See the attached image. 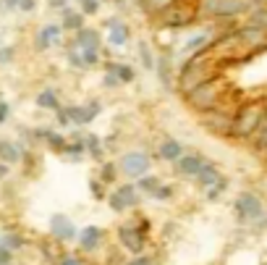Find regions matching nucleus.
Listing matches in <instances>:
<instances>
[{
    "label": "nucleus",
    "mask_w": 267,
    "mask_h": 265,
    "mask_svg": "<svg viewBox=\"0 0 267 265\" xmlns=\"http://www.w3.org/2000/svg\"><path fill=\"white\" fill-rule=\"evenodd\" d=\"M149 165H152V158L141 150H129L118 158V171L126 179H139V176L149 174Z\"/></svg>",
    "instance_id": "nucleus-6"
},
{
    "label": "nucleus",
    "mask_w": 267,
    "mask_h": 265,
    "mask_svg": "<svg viewBox=\"0 0 267 265\" xmlns=\"http://www.w3.org/2000/svg\"><path fill=\"white\" fill-rule=\"evenodd\" d=\"M228 92H231V84L225 79V74H217V76H212V79L197 84L194 89H188L181 97L197 116H204V113H212Z\"/></svg>",
    "instance_id": "nucleus-2"
},
{
    "label": "nucleus",
    "mask_w": 267,
    "mask_h": 265,
    "mask_svg": "<svg viewBox=\"0 0 267 265\" xmlns=\"http://www.w3.org/2000/svg\"><path fill=\"white\" fill-rule=\"evenodd\" d=\"M63 111L68 113L71 126H89V123L102 113V103L100 100H89L84 105H63Z\"/></svg>",
    "instance_id": "nucleus-7"
},
{
    "label": "nucleus",
    "mask_w": 267,
    "mask_h": 265,
    "mask_svg": "<svg viewBox=\"0 0 267 265\" xmlns=\"http://www.w3.org/2000/svg\"><path fill=\"white\" fill-rule=\"evenodd\" d=\"M8 118H11V105H8L6 100H0V126H3V123H8Z\"/></svg>",
    "instance_id": "nucleus-39"
},
{
    "label": "nucleus",
    "mask_w": 267,
    "mask_h": 265,
    "mask_svg": "<svg viewBox=\"0 0 267 265\" xmlns=\"http://www.w3.org/2000/svg\"><path fill=\"white\" fill-rule=\"evenodd\" d=\"M0 3H3V11H19L21 0H0Z\"/></svg>",
    "instance_id": "nucleus-44"
},
{
    "label": "nucleus",
    "mask_w": 267,
    "mask_h": 265,
    "mask_svg": "<svg viewBox=\"0 0 267 265\" xmlns=\"http://www.w3.org/2000/svg\"><path fill=\"white\" fill-rule=\"evenodd\" d=\"M66 142H68V137H66V134H60V131H55V129H53V134H50V137L45 139V145L50 147L53 152H63Z\"/></svg>",
    "instance_id": "nucleus-31"
},
{
    "label": "nucleus",
    "mask_w": 267,
    "mask_h": 265,
    "mask_svg": "<svg viewBox=\"0 0 267 265\" xmlns=\"http://www.w3.org/2000/svg\"><path fill=\"white\" fill-rule=\"evenodd\" d=\"M118 239H121V244L129 249V252L139 255L141 249H144V244H147V234H141L136 223H123V226H118Z\"/></svg>",
    "instance_id": "nucleus-10"
},
{
    "label": "nucleus",
    "mask_w": 267,
    "mask_h": 265,
    "mask_svg": "<svg viewBox=\"0 0 267 265\" xmlns=\"http://www.w3.org/2000/svg\"><path fill=\"white\" fill-rule=\"evenodd\" d=\"M136 53H139V63L144 71H155V50H152V45L147 40H139L136 42Z\"/></svg>",
    "instance_id": "nucleus-25"
},
{
    "label": "nucleus",
    "mask_w": 267,
    "mask_h": 265,
    "mask_svg": "<svg viewBox=\"0 0 267 265\" xmlns=\"http://www.w3.org/2000/svg\"><path fill=\"white\" fill-rule=\"evenodd\" d=\"M204 165H207V158H204L202 152H183L176 160V171L183 179H197V174Z\"/></svg>",
    "instance_id": "nucleus-13"
},
{
    "label": "nucleus",
    "mask_w": 267,
    "mask_h": 265,
    "mask_svg": "<svg viewBox=\"0 0 267 265\" xmlns=\"http://www.w3.org/2000/svg\"><path fill=\"white\" fill-rule=\"evenodd\" d=\"M118 174H121V171H118V163H113V160H102V165H100V181L102 184H113L116 179H118Z\"/></svg>",
    "instance_id": "nucleus-27"
},
{
    "label": "nucleus",
    "mask_w": 267,
    "mask_h": 265,
    "mask_svg": "<svg viewBox=\"0 0 267 265\" xmlns=\"http://www.w3.org/2000/svg\"><path fill=\"white\" fill-rule=\"evenodd\" d=\"M66 60H68V66L76 69V71H84V69H87V66H84V58H82V53H79V48H76L73 42L66 48Z\"/></svg>",
    "instance_id": "nucleus-29"
},
{
    "label": "nucleus",
    "mask_w": 267,
    "mask_h": 265,
    "mask_svg": "<svg viewBox=\"0 0 267 265\" xmlns=\"http://www.w3.org/2000/svg\"><path fill=\"white\" fill-rule=\"evenodd\" d=\"M84 137V147H87V155L89 158H94V160H105V142L97 137V134H92V131H87V134H82Z\"/></svg>",
    "instance_id": "nucleus-23"
},
{
    "label": "nucleus",
    "mask_w": 267,
    "mask_h": 265,
    "mask_svg": "<svg viewBox=\"0 0 267 265\" xmlns=\"http://www.w3.org/2000/svg\"><path fill=\"white\" fill-rule=\"evenodd\" d=\"M129 265H152V260H149V257H144V255H139V257H134Z\"/></svg>",
    "instance_id": "nucleus-46"
},
{
    "label": "nucleus",
    "mask_w": 267,
    "mask_h": 265,
    "mask_svg": "<svg viewBox=\"0 0 267 265\" xmlns=\"http://www.w3.org/2000/svg\"><path fill=\"white\" fill-rule=\"evenodd\" d=\"M8 171H11V165L0 160V179H6V176H8Z\"/></svg>",
    "instance_id": "nucleus-47"
},
{
    "label": "nucleus",
    "mask_w": 267,
    "mask_h": 265,
    "mask_svg": "<svg viewBox=\"0 0 267 265\" xmlns=\"http://www.w3.org/2000/svg\"><path fill=\"white\" fill-rule=\"evenodd\" d=\"M60 155H71L73 160H79L82 155H87V147H84V137L82 134H76V139H68L66 147H63Z\"/></svg>",
    "instance_id": "nucleus-26"
},
{
    "label": "nucleus",
    "mask_w": 267,
    "mask_h": 265,
    "mask_svg": "<svg viewBox=\"0 0 267 265\" xmlns=\"http://www.w3.org/2000/svg\"><path fill=\"white\" fill-rule=\"evenodd\" d=\"M79 50H92V53H100L102 50V35L97 32L94 26H82L73 32V40H71Z\"/></svg>",
    "instance_id": "nucleus-12"
},
{
    "label": "nucleus",
    "mask_w": 267,
    "mask_h": 265,
    "mask_svg": "<svg viewBox=\"0 0 267 265\" xmlns=\"http://www.w3.org/2000/svg\"><path fill=\"white\" fill-rule=\"evenodd\" d=\"M47 6H50L53 11H63V8H68V0H47Z\"/></svg>",
    "instance_id": "nucleus-42"
},
{
    "label": "nucleus",
    "mask_w": 267,
    "mask_h": 265,
    "mask_svg": "<svg viewBox=\"0 0 267 265\" xmlns=\"http://www.w3.org/2000/svg\"><path fill=\"white\" fill-rule=\"evenodd\" d=\"M183 152L186 150H183V145L178 142L176 137H165L163 142H160V150H157V158L165 160V163H176Z\"/></svg>",
    "instance_id": "nucleus-16"
},
{
    "label": "nucleus",
    "mask_w": 267,
    "mask_h": 265,
    "mask_svg": "<svg viewBox=\"0 0 267 265\" xmlns=\"http://www.w3.org/2000/svg\"><path fill=\"white\" fill-rule=\"evenodd\" d=\"M113 3H116V6H123V3H126V0H113Z\"/></svg>",
    "instance_id": "nucleus-48"
},
{
    "label": "nucleus",
    "mask_w": 267,
    "mask_h": 265,
    "mask_svg": "<svg viewBox=\"0 0 267 265\" xmlns=\"http://www.w3.org/2000/svg\"><path fill=\"white\" fill-rule=\"evenodd\" d=\"M217 32H212V29H204V32H197V35H192V37H188L183 45H181V48H178V53L186 58V55H192V53H197L199 48H204V45H207L212 37H215Z\"/></svg>",
    "instance_id": "nucleus-18"
},
{
    "label": "nucleus",
    "mask_w": 267,
    "mask_h": 265,
    "mask_svg": "<svg viewBox=\"0 0 267 265\" xmlns=\"http://www.w3.org/2000/svg\"><path fill=\"white\" fill-rule=\"evenodd\" d=\"M102 71L116 74L118 79H121V84H134V82H136V76H139V71H136L131 63H123V60H113V58H105Z\"/></svg>",
    "instance_id": "nucleus-14"
},
{
    "label": "nucleus",
    "mask_w": 267,
    "mask_h": 265,
    "mask_svg": "<svg viewBox=\"0 0 267 265\" xmlns=\"http://www.w3.org/2000/svg\"><path fill=\"white\" fill-rule=\"evenodd\" d=\"M50 231H53V237L58 242H71L76 237V226L71 223V218L68 215H53L50 218Z\"/></svg>",
    "instance_id": "nucleus-15"
},
{
    "label": "nucleus",
    "mask_w": 267,
    "mask_h": 265,
    "mask_svg": "<svg viewBox=\"0 0 267 265\" xmlns=\"http://www.w3.org/2000/svg\"><path fill=\"white\" fill-rule=\"evenodd\" d=\"M107 205L113 208L116 213L131 210V208L139 205V189L134 184H121V186H116L113 194H107Z\"/></svg>",
    "instance_id": "nucleus-8"
},
{
    "label": "nucleus",
    "mask_w": 267,
    "mask_h": 265,
    "mask_svg": "<svg viewBox=\"0 0 267 265\" xmlns=\"http://www.w3.org/2000/svg\"><path fill=\"white\" fill-rule=\"evenodd\" d=\"M84 13L79 11V8H63L60 11V26H63V32H76V29H82L84 26Z\"/></svg>",
    "instance_id": "nucleus-20"
},
{
    "label": "nucleus",
    "mask_w": 267,
    "mask_h": 265,
    "mask_svg": "<svg viewBox=\"0 0 267 265\" xmlns=\"http://www.w3.org/2000/svg\"><path fill=\"white\" fill-rule=\"evenodd\" d=\"M55 121H58V126H71V121H68V113L63 111V105L55 111Z\"/></svg>",
    "instance_id": "nucleus-40"
},
{
    "label": "nucleus",
    "mask_w": 267,
    "mask_h": 265,
    "mask_svg": "<svg viewBox=\"0 0 267 265\" xmlns=\"http://www.w3.org/2000/svg\"><path fill=\"white\" fill-rule=\"evenodd\" d=\"M152 265H155V262H152Z\"/></svg>",
    "instance_id": "nucleus-50"
},
{
    "label": "nucleus",
    "mask_w": 267,
    "mask_h": 265,
    "mask_svg": "<svg viewBox=\"0 0 267 265\" xmlns=\"http://www.w3.org/2000/svg\"><path fill=\"white\" fill-rule=\"evenodd\" d=\"M11 262V249L0 244V265H8Z\"/></svg>",
    "instance_id": "nucleus-43"
},
{
    "label": "nucleus",
    "mask_w": 267,
    "mask_h": 265,
    "mask_svg": "<svg viewBox=\"0 0 267 265\" xmlns=\"http://www.w3.org/2000/svg\"><path fill=\"white\" fill-rule=\"evenodd\" d=\"M0 244L8 247L11 252H13V249H21L24 247V237H21V234H6V237H0Z\"/></svg>",
    "instance_id": "nucleus-32"
},
{
    "label": "nucleus",
    "mask_w": 267,
    "mask_h": 265,
    "mask_svg": "<svg viewBox=\"0 0 267 265\" xmlns=\"http://www.w3.org/2000/svg\"><path fill=\"white\" fill-rule=\"evenodd\" d=\"M264 265H267V262H264Z\"/></svg>",
    "instance_id": "nucleus-51"
},
{
    "label": "nucleus",
    "mask_w": 267,
    "mask_h": 265,
    "mask_svg": "<svg viewBox=\"0 0 267 265\" xmlns=\"http://www.w3.org/2000/svg\"><path fill=\"white\" fill-rule=\"evenodd\" d=\"M246 24H254V26H264L267 29V6H259L254 11L246 13Z\"/></svg>",
    "instance_id": "nucleus-30"
},
{
    "label": "nucleus",
    "mask_w": 267,
    "mask_h": 265,
    "mask_svg": "<svg viewBox=\"0 0 267 265\" xmlns=\"http://www.w3.org/2000/svg\"><path fill=\"white\" fill-rule=\"evenodd\" d=\"M19 11H21V13H34V11H37V0H21V3H19Z\"/></svg>",
    "instance_id": "nucleus-41"
},
{
    "label": "nucleus",
    "mask_w": 267,
    "mask_h": 265,
    "mask_svg": "<svg viewBox=\"0 0 267 265\" xmlns=\"http://www.w3.org/2000/svg\"><path fill=\"white\" fill-rule=\"evenodd\" d=\"M102 228L100 226H84L82 228V234H79V244H82V249L84 252H94L100 244H102Z\"/></svg>",
    "instance_id": "nucleus-17"
},
{
    "label": "nucleus",
    "mask_w": 267,
    "mask_h": 265,
    "mask_svg": "<svg viewBox=\"0 0 267 265\" xmlns=\"http://www.w3.org/2000/svg\"><path fill=\"white\" fill-rule=\"evenodd\" d=\"M102 87H107V89H113V87H121V79H118L116 74L105 71V76H102Z\"/></svg>",
    "instance_id": "nucleus-37"
},
{
    "label": "nucleus",
    "mask_w": 267,
    "mask_h": 265,
    "mask_svg": "<svg viewBox=\"0 0 267 265\" xmlns=\"http://www.w3.org/2000/svg\"><path fill=\"white\" fill-rule=\"evenodd\" d=\"M13 58H16V48H13V45H8V48H0V63H11Z\"/></svg>",
    "instance_id": "nucleus-38"
},
{
    "label": "nucleus",
    "mask_w": 267,
    "mask_h": 265,
    "mask_svg": "<svg viewBox=\"0 0 267 265\" xmlns=\"http://www.w3.org/2000/svg\"><path fill=\"white\" fill-rule=\"evenodd\" d=\"M89 189H92L94 200H105V189H102V181H100V179H94V181H89Z\"/></svg>",
    "instance_id": "nucleus-36"
},
{
    "label": "nucleus",
    "mask_w": 267,
    "mask_h": 265,
    "mask_svg": "<svg viewBox=\"0 0 267 265\" xmlns=\"http://www.w3.org/2000/svg\"><path fill=\"white\" fill-rule=\"evenodd\" d=\"M155 74H157V79H160V84L165 87V89H170L173 87V74H170V55L165 53V55H160L155 60Z\"/></svg>",
    "instance_id": "nucleus-24"
},
{
    "label": "nucleus",
    "mask_w": 267,
    "mask_h": 265,
    "mask_svg": "<svg viewBox=\"0 0 267 265\" xmlns=\"http://www.w3.org/2000/svg\"><path fill=\"white\" fill-rule=\"evenodd\" d=\"M152 197H155V200H160V202L170 200V197H173V186H168V184H160V186H157V189L152 192Z\"/></svg>",
    "instance_id": "nucleus-35"
},
{
    "label": "nucleus",
    "mask_w": 267,
    "mask_h": 265,
    "mask_svg": "<svg viewBox=\"0 0 267 265\" xmlns=\"http://www.w3.org/2000/svg\"><path fill=\"white\" fill-rule=\"evenodd\" d=\"M63 26H60V21L58 24H45V26H40L37 29V35H34V50L37 53H45V50H50L53 45H58L60 40H63Z\"/></svg>",
    "instance_id": "nucleus-11"
},
{
    "label": "nucleus",
    "mask_w": 267,
    "mask_h": 265,
    "mask_svg": "<svg viewBox=\"0 0 267 265\" xmlns=\"http://www.w3.org/2000/svg\"><path fill=\"white\" fill-rule=\"evenodd\" d=\"M76 3H82V0H76Z\"/></svg>",
    "instance_id": "nucleus-49"
},
{
    "label": "nucleus",
    "mask_w": 267,
    "mask_h": 265,
    "mask_svg": "<svg viewBox=\"0 0 267 265\" xmlns=\"http://www.w3.org/2000/svg\"><path fill=\"white\" fill-rule=\"evenodd\" d=\"M251 11V0H202V19L236 21Z\"/></svg>",
    "instance_id": "nucleus-4"
},
{
    "label": "nucleus",
    "mask_w": 267,
    "mask_h": 265,
    "mask_svg": "<svg viewBox=\"0 0 267 265\" xmlns=\"http://www.w3.org/2000/svg\"><path fill=\"white\" fill-rule=\"evenodd\" d=\"M267 118V92L254 97H246L239 103V108L231 116V129H228V139L236 142H249L257 134V129Z\"/></svg>",
    "instance_id": "nucleus-1"
},
{
    "label": "nucleus",
    "mask_w": 267,
    "mask_h": 265,
    "mask_svg": "<svg viewBox=\"0 0 267 265\" xmlns=\"http://www.w3.org/2000/svg\"><path fill=\"white\" fill-rule=\"evenodd\" d=\"M155 19L160 29L181 32V29L192 26L202 19V0H170Z\"/></svg>",
    "instance_id": "nucleus-3"
},
{
    "label": "nucleus",
    "mask_w": 267,
    "mask_h": 265,
    "mask_svg": "<svg viewBox=\"0 0 267 265\" xmlns=\"http://www.w3.org/2000/svg\"><path fill=\"white\" fill-rule=\"evenodd\" d=\"M24 147H21V142H11V139H0V160L3 163H8V165H13V163H19L21 158H24Z\"/></svg>",
    "instance_id": "nucleus-19"
},
{
    "label": "nucleus",
    "mask_w": 267,
    "mask_h": 265,
    "mask_svg": "<svg viewBox=\"0 0 267 265\" xmlns=\"http://www.w3.org/2000/svg\"><path fill=\"white\" fill-rule=\"evenodd\" d=\"M220 179H223V174H220V171H217V165L207 160V165H204V168L199 171L194 181H197V184L202 186V189H210V186H215V184H217Z\"/></svg>",
    "instance_id": "nucleus-21"
},
{
    "label": "nucleus",
    "mask_w": 267,
    "mask_h": 265,
    "mask_svg": "<svg viewBox=\"0 0 267 265\" xmlns=\"http://www.w3.org/2000/svg\"><path fill=\"white\" fill-rule=\"evenodd\" d=\"M34 103H37V108H42V111H58V108H60V97H58V92L53 87L40 89Z\"/></svg>",
    "instance_id": "nucleus-22"
},
{
    "label": "nucleus",
    "mask_w": 267,
    "mask_h": 265,
    "mask_svg": "<svg viewBox=\"0 0 267 265\" xmlns=\"http://www.w3.org/2000/svg\"><path fill=\"white\" fill-rule=\"evenodd\" d=\"M58 265H82V262H79V257L66 255V257H60V262H58Z\"/></svg>",
    "instance_id": "nucleus-45"
},
{
    "label": "nucleus",
    "mask_w": 267,
    "mask_h": 265,
    "mask_svg": "<svg viewBox=\"0 0 267 265\" xmlns=\"http://www.w3.org/2000/svg\"><path fill=\"white\" fill-rule=\"evenodd\" d=\"M233 213H236V218H239L241 223H254V221H259V218L264 215V205H262L259 194L241 192L239 197H236V202H233Z\"/></svg>",
    "instance_id": "nucleus-5"
},
{
    "label": "nucleus",
    "mask_w": 267,
    "mask_h": 265,
    "mask_svg": "<svg viewBox=\"0 0 267 265\" xmlns=\"http://www.w3.org/2000/svg\"><path fill=\"white\" fill-rule=\"evenodd\" d=\"M160 184H163V181L157 179V176H152V174H144V176H139V179H136V189L152 197V192H155V189H157V186H160Z\"/></svg>",
    "instance_id": "nucleus-28"
},
{
    "label": "nucleus",
    "mask_w": 267,
    "mask_h": 265,
    "mask_svg": "<svg viewBox=\"0 0 267 265\" xmlns=\"http://www.w3.org/2000/svg\"><path fill=\"white\" fill-rule=\"evenodd\" d=\"M225 189H228V179L223 176V179H220V181H217L215 186H210V189H207V200H217V197L223 194Z\"/></svg>",
    "instance_id": "nucleus-34"
},
{
    "label": "nucleus",
    "mask_w": 267,
    "mask_h": 265,
    "mask_svg": "<svg viewBox=\"0 0 267 265\" xmlns=\"http://www.w3.org/2000/svg\"><path fill=\"white\" fill-rule=\"evenodd\" d=\"M102 29H107V45L110 48H126V45L131 42V26L126 21H121L118 16L105 19Z\"/></svg>",
    "instance_id": "nucleus-9"
},
{
    "label": "nucleus",
    "mask_w": 267,
    "mask_h": 265,
    "mask_svg": "<svg viewBox=\"0 0 267 265\" xmlns=\"http://www.w3.org/2000/svg\"><path fill=\"white\" fill-rule=\"evenodd\" d=\"M100 6H102V0H82V3H79V11H82L84 16H97Z\"/></svg>",
    "instance_id": "nucleus-33"
}]
</instances>
